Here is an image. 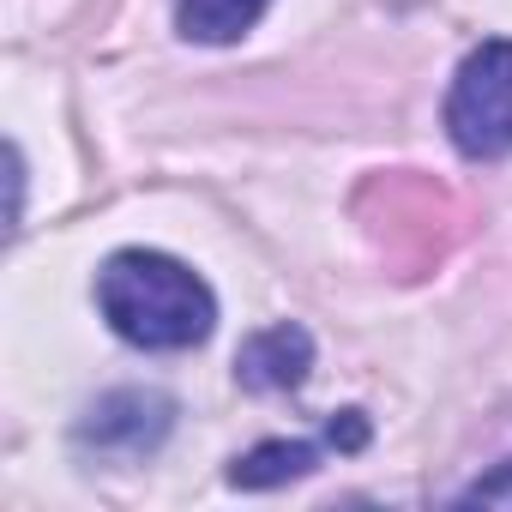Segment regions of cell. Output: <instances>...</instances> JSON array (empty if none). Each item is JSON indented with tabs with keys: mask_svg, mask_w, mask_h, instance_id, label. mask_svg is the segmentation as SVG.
Returning a JSON list of instances; mask_svg holds the SVG:
<instances>
[{
	"mask_svg": "<svg viewBox=\"0 0 512 512\" xmlns=\"http://www.w3.org/2000/svg\"><path fill=\"white\" fill-rule=\"evenodd\" d=\"M260 13L266 0H175V19L193 43H235Z\"/></svg>",
	"mask_w": 512,
	"mask_h": 512,
	"instance_id": "5",
	"label": "cell"
},
{
	"mask_svg": "<svg viewBox=\"0 0 512 512\" xmlns=\"http://www.w3.org/2000/svg\"><path fill=\"white\" fill-rule=\"evenodd\" d=\"M314 446L308 440H272V446H253L247 458H235L229 482L235 488H272V482H290V476H308L314 470Z\"/></svg>",
	"mask_w": 512,
	"mask_h": 512,
	"instance_id": "6",
	"label": "cell"
},
{
	"mask_svg": "<svg viewBox=\"0 0 512 512\" xmlns=\"http://www.w3.org/2000/svg\"><path fill=\"white\" fill-rule=\"evenodd\" d=\"M308 362H314V344L302 326H266L253 332L235 356V380L247 392H290L308 380Z\"/></svg>",
	"mask_w": 512,
	"mask_h": 512,
	"instance_id": "4",
	"label": "cell"
},
{
	"mask_svg": "<svg viewBox=\"0 0 512 512\" xmlns=\"http://www.w3.org/2000/svg\"><path fill=\"white\" fill-rule=\"evenodd\" d=\"M446 133L464 157H506L512 151V43H482L446 97Z\"/></svg>",
	"mask_w": 512,
	"mask_h": 512,
	"instance_id": "2",
	"label": "cell"
},
{
	"mask_svg": "<svg viewBox=\"0 0 512 512\" xmlns=\"http://www.w3.org/2000/svg\"><path fill=\"white\" fill-rule=\"evenodd\" d=\"M458 500H464V506H512V464H500L494 476L470 482V488H464Z\"/></svg>",
	"mask_w": 512,
	"mask_h": 512,
	"instance_id": "7",
	"label": "cell"
},
{
	"mask_svg": "<svg viewBox=\"0 0 512 512\" xmlns=\"http://www.w3.org/2000/svg\"><path fill=\"white\" fill-rule=\"evenodd\" d=\"M97 308L139 350H193L217 320L211 290L181 260L145 253V247L115 253V260L97 272Z\"/></svg>",
	"mask_w": 512,
	"mask_h": 512,
	"instance_id": "1",
	"label": "cell"
},
{
	"mask_svg": "<svg viewBox=\"0 0 512 512\" xmlns=\"http://www.w3.org/2000/svg\"><path fill=\"white\" fill-rule=\"evenodd\" d=\"M169 416H175L169 398L127 386V392H109V398H97V404L85 410L79 446H97V452H109V458H139V452H151V446L169 434Z\"/></svg>",
	"mask_w": 512,
	"mask_h": 512,
	"instance_id": "3",
	"label": "cell"
}]
</instances>
